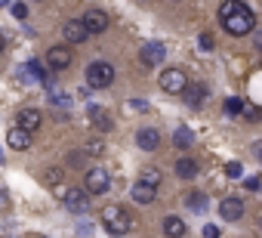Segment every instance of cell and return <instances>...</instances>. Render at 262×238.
Masks as SVG:
<instances>
[{"instance_id": "obj_29", "label": "cell", "mask_w": 262, "mask_h": 238, "mask_svg": "<svg viewBox=\"0 0 262 238\" xmlns=\"http://www.w3.org/2000/svg\"><path fill=\"white\" fill-rule=\"evenodd\" d=\"M68 164H71V167H83V164H86V158H83V152H71V158H68Z\"/></svg>"}, {"instance_id": "obj_31", "label": "cell", "mask_w": 262, "mask_h": 238, "mask_svg": "<svg viewBox=\"0 0 262 238\" xmlns=\"http://www.w3.org/2000/svg\"><path fill=\"white\" fill-rule=\"evenodd\" d=\"M219 235H222V229H219V226H213V223H210V226H204V238H219Z\"/></svg>"}, {"instance_id": "obj_17", "label": "cell", "mask_w": 262, "mask_h": 238, "mask_svg": "<svg viewBox=\"0 0 262 238\" xmlns=\"http://www.w3.org/2000/svg\"><path fill=\"white\" fill-rule=\"evenodd\" d=\"M7 143H10L16 152H25V149H31V133H28V130H22V127H13V130H10V136H7Z\"/></svg>"}, {"instance_id": "obj_18", "label": "cell", "mask_w": 262, "mask_h": 238, "mask_svg": "<svg viewBox=\"0 0 262 238\" xmlns=\"http://www.w3.org/2000/svg\"><path fill=\"white\" fill-rule=\"evenodd\" d=\"M185 229H188V226H185L179 216H167V220H164V235H167V238H185Z\"/></svg>"}, {"instance_id": "obj_24", "label": "cell", "mask_w": 262, "mask_h": 238, "mask_svg": "<svg viewBox=\"0 0 262 238\" xmlns=\"http://www.w3.org/2000/svg\"><path fill=\"white\" fill-rule=\"evenodd\" d=\"M59 180H62V170H59V167H50V170L43 173V183H47L50 189H53V186H59Z\"/></svg>"}, {"instance_id": "obj_27", "label": "cell", "mask_w": 262, "mask_h": 238, "mask_svg": "<svg viewBox=\"0 0 262 238\" xmlns=\"http://www.w3.org/2000/svg\"><path fill=\"white\" fill-rule=\"evenodd\" d=\"M198 47H201V50H213V47H216V41H213V34H207V31H204V34L198 37Z\"/></svg>"}, {"instance_id": "obj_15", "label": "cell", "mask_w": 262, "mask_h": 238, "mask_svg": "<svg viewBox=\"0 0 262 238\" xmlns=\"http://www.w3.org/2000/svg\"><path fill=\"white\" fill-rule=\"evenodd\" d=\"M219 213H222V220L234 223V220L244 216V201H241V198H225V201L219 204Z\"/></svg>"}, {"instance_id": "obj_6", "label": "cell", "mask_w": 262, "mask_h": 238, "mask_svg": "<svg viewBox=\"0 0 262 238\" xmlns=\"http://www.w3.org/2000/svg\"><path fill=\"white\" fill-rule=\"evenodd\" d=\"M164 59H167V47H164L161 41H151V44H145V47L139 50V62L148 65V68H151V65H161Z\"/></svg>"}, {"instance_id": "obj_20", "label": "cell", "mask_w": 262, "mask_h": 238, "mask_svg": "<svg viewBox=\"0 0 262 238\" xmlns=\"http://www.w3.org/2000/svg\"><path fill=\"white\" fill-rule=\"evenodd\" d=\"M191 143H194V133H191L188 127H179V130L173 133V146H176V149H182V152H185Z\"/></svg>"}, {"instance_id": "obj_9", "label": "cell", "mask_w": 262, "mask_h": 238, "mask_svg": "<svg viewBox=\"0 0 262 238\" xmlns=\"http://www.w3.org/2000/svg\"><path fill=\"white\" fill-rule=\"evenodd\" d=\"M182 96H185V105H188V108H201L204 99H207V84H201V81H188L185 90H182Z\"/></svg>"}, {"instance_id": "obj_19", "label": "cell", "mask_w": 262, "mask_h": 238, "mask_svg": "<svg viewBox=\"0 0 262 238\" xmlns=\"http://www.w3.org/2000/svg\"><path fill=\"white\" fill-rule=\"evenodd\" d=\"M176 176H179V180H194V176H198V164H194L191 158H179V161H176Z\"/></svg>"}, {"instance_id": "obj_8", "label": "cell", "mask_w": 262, "mask_h": 238, "mask_svg": "<svg viewBox=\"0 0 262 238\" xmlns=\"http://www.w3.org/2000/svg\"><path fill=\"white\" fill-rule=\"evenodd\" d=\"M80 22H83V28H86L90 34H102V31H108V25H111V19H108L105 10H90Z\"/></svg>"}, {"instance_id": "obj_21", "label": "cell", "mask_w": 262, "mask_h": 238, "mask_svg": "<svg viewBox=\"0 0 262 238\" xmlns=\"http://www.w3.org/2000/svg\"><path fill=\"white\" fill-rule=\"evenodd\" d=\"M185 204H188L191 210H198V213H204L210 201H207V195H204V192H188V195H185Z\"/></svg>"}, {"instance_id": "obj_35", "label": "cell", "mask_w": 262, "mask_h": 238, "mask_svg": "<svg viewBox=\"0 0 262 238\" xmlns=\"http://www.w3.org/2000/svg\"><path fill=\"white\" fill-rule=\"evenodd\" d=\"M0 7H10V0H0Z\"/></svg>"}, {"instance_id": "obj_26", "label": "cell", "mask_w": 262, "mask_h": 238, "mask_svg": "<svg viewBox=\"0 0 262 238\" xmlns=\"http://www.w3.org/2000/svg\"><path fill=\"white\" fill-rule=\"evenodd\" d=\"M105 152V143L102 140H90L86 143V155H102Z\"/></svg>"}, {"instance_id": "obj_22", "label": "cell", "mask_w": 262, "mask_h": 238, "mask_svg": "<svg viewBox=\"0 0 262 238\" xmlns=\"http://www.w3.org/2000/svg\"><path fill=\"white\" fill-rule=\"evenodd\" d=\"M244 108H247L244 99H237V96H228V99H225V111H228V114H244Z\"/></svg>"}, {"instance_id": "obj_10", "label": "cell", "mask_w": 262, "mask_h": 238, "mask_svg": "<svg viewBox=\"0 0 262 238\" xmlns=\"http://www.w3.org/2000/svg\"><path fill=\"white\" fill-rule=\"evenodd\" d=\"M86 114H90V121H93V127L99 130V133H111L114 130V121H111V114L108 111H102L99 105H86Z\"/></svg>"}, {"instance_id": "obj_16", "label": "cell", "mask_w": 262, "mask_h": 238, "mask_svg": "<svg viewBox=\"0 0 262 238\" xmlns=\"http://www.w3.org/2000/svg\"><path fill=\"white\" fill-rule=\"evenodd\" d=\"M129 195H133V201H136V204H151V201L158 198V186H148V183H136Z\"/></svg>"}, {"instance_id": "obj_2", "label": "cell", "mask_w": 262, "mask_h": 238, "mask_svg": "<svg viewBox=\"0 0 262 238\" xmlns=\"http://www.w3.org/2000/svg\"><path fill=\"white\" fill-rule=\"evenodd\" d=\"M102 226L108 229V235H126V232H133V216L120 204H108L102 210Z\"/></svg>"}, {"instance_id": "obj_11", "label": "cell", "mask_w": 262, "mask_h": 238, "mask_svg": "<svg viewBox=\"0 0 262 238\" xmlns=\"http://www.w3.org/2000/svg\"><path fill=\"white\" fill-rule=\"evenodd\" d=\"M47 65L53 68V71H65L68 65H71V50L68 47H50V53H47Z\"/></svg>"}, {"instance_id": "obj_13", "label": "cell", "mask_w": 262, "mask_h": 238, "mask_svg": "<svg viewBox=\"0 0 262 238\" xmlns=\"http://www.w3.org/2000/svg\"><path fill=\"white\" fill-rule=\"evenodd\" d=\"M62 31H65V41H68V44H83V41L90 37V31L83 28V22H80V19H68Z\"/></svg>"}, {"instance_id": "obj_30", "label": "cell", "mask_w": 262, "mask_h": 238, "mask_svg": "<svg viewBox=\"0 0 262 238\" xmlns=\"http://www.w3.org/2000/svg\"><path fill=\"white\" fill-rule=\"evenodd\" d=\"M234 4H237V0H225V4L219 7V22H222V19H225V16H228V13L234 10Z\"/></svg>"}, {"instance_id": "obj_28", "label": "cell", "mask_w": 262, "mask_h": 238, "mask_svg": "<svg viewBox=\"0 0 262 238\" xmlns=\"http://www.w3.org/2000/svg\"><path fill=\"white\" fill-rule=\"evenodd\" d=\"M10 10H13L16 19H25V16H28V7H25V4H10Z\"/></svg>"}, {"instance_id": "obj_5", "label": "cell", "mask_w": 262, "mask_h": 238, "mask_svg": "<svg viewBox=\"0 0 262 238\" xmlns=\"http://www.w3.org/2000/svg\"><path fill=\"white\" fill-rule=\"evenodd\" d=\"M108 186H111L108 170H102V167L86 170V176H83V192L86 195H102V192H108Z\"/></svg>"}, {"instance_id": "obj_23", "label": "cell", "mask_w": 262, "mask_h": 238, "mask_svg": "<svg viewBox=\"0 0 262 238\" xmlns=\"http://www.w3.org/2000/svg\"><path fill=\"white\" fill-rule=\"evenodd\" d=\"M139 183H148V186H158V183H161V170H158V167H145V170L139 173Z\"/></svg>"}, {"instance_id": "obj_1", "label": "cell", "mask_w": 262, "mask_h": 238, "mask_svg": "<svg viewBox=\"0 0 262 238\" xmlns=\"http://www.w3.org/2000/svg\"><path fill=\"white\" fill-rule=\"evenodd\" d=\"M222 28H225L228 34H234V37H244V34H250V31L256 28V16H253V10L244 4V0H237L234 10L222 19Z\"/></svg>"}, {"instance_id": "obj_7", "label": "cell", "mask_w": 262, "mask_h": 238, "mask_svg": "<svg viewBox=\"0 0 262 238\" xmlns=\"http://www.w3.org/2000/svg\"><path fill=\"white\" fill-rule=\"evenodd\" d=\"M62 201H65V207H68L71 213H86V210H90V195H86L83 189H65Z\"/></svg>"}, {"instance_id": "obj_34", "label": "cell", "mask_w": 262, "mask_h": 238, "mask_svg": "<svg viewBox=\"0 0 262 238\" xmlns=\"http://www.w3.org/2000/svg\"><path fill=\"white\" fill-rule=\"evenodd\" d=\"M247 111V117H250V121H256V117H259V108H244Z\"/></svg>"}, {"instance_id": "obj_32", "label": "cell", "mask_w": 262, "mask_h": 238, "mask_svg": "<svg viewBox=\"0 0 262 238\" xmlns=\"http://www.w3.org/2000/svg\"><path fill=\"white\" fill-rule=\"evenodd\" d=\"M129 108H136V111H148V102H145V99H129Z\"/></svg>"}, {"instance_id": "obj_12", "label": "cell", "mask_w": 262, "mask_h": 238, "mask_svg": "<svg viewBox=\"0 0 262 238\" xmlns=\"http://www.w3.org/2000/svg\"><path fill=\"white\" fill-rule=\"evenodd\" d=\"M40 124H43V117H40L37 108H22L19 117H16V127H22V130H28V133L40 130Z\"/></svg>"}, {"instance_id": "obj_4", "label": "cell", "mask_w": 262, "mask_h": 238, "mask_svg": "<svg viewBox=\"0 0 262 238\" xmlns=\"http://www.w3.org/2000/svg\"><path fill=\"white\" fill-rule=\"evenodd\" d=\"M161 90L164 93H170V96H179L182 90H185V84H188V74L182 71V68H164V74H161Z\"/></svg>"}, {"instance_id": "obj_14", "label": "cell", "mask_w": 262, "mask_h": 238, "mask_svg": "<svg viewBox=\"0 0 262 238\" xmlns=\"http://www.w3.org/2000/svg\"><path fill=\"white\" fill-rule=\"evenodd\" d=\"M136 146L145 149V152H155V149L161 146V133H158L155 127H142V130L136 133Z\"/></svg>"}, {"instance_id": "obj_25", "label": "cell", "mask_w": 262, "mask_h": 238, "mask_svg": "<svg viewBox=\"0 0 262 238\" xmlns=\"http://www.w3.org/2000/svg\"><path fill=\"white\" fill-rule=\"evenodd\" d=\"M241 173H244V167H241V161H228V164H225V176H228V180H237Z\"/></svg>"}, {"instance_id": "obj_36", "label": "cell", "mask_w": 262, "mask_h": 238, "mask_svg": "<svg viewBox=\"0 0 262 238\" xmlns=\"http://www.w3.org/2000/svg\"><path fill=\"white\" fill-rule=\"evenodd\" d=\"M0 53H4V41H0Z\"/></svg>"}, {"instance_id": "obj_3", "label": "cell", "mask_w": 262, "mask_h": 238, "mask_svg": "<svg viewBox=\"0 0 262 238\" xmlns=\"http://www.w3.org/2000/svg\"><path fill=\"white\" fill-rule=\"evenodd\" d=\"M111 81H114V65L111 62L99 59V62H90L86 65V84L93 90H105V87H111Z\"/></svg>"}, {"instance_id": "obj_33", "label": "cell", "mask_w": 262, "mask_h": 238, "mask_svg": "<svg viewBox=\"0 0 262 238\" xmlns=\"http://www.w3.org/2000/svg\"><path fill=\"white\" fill-rule=\"evenodd\" d=\"M244 186H247L250 192H256V189H259V176H247V180H244Z\"/></svg>"}]
</instances>
